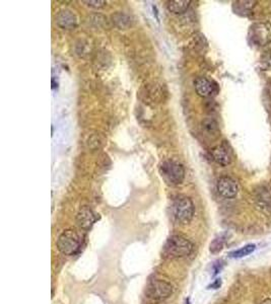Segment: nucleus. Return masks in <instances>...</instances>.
Returning a JSON list of instances; mask_svg holds the SVG:
<instances>
[{"instance_id":"obj_10","label":"nucleus","mask_w":271,"mask_h":304,"mask_svg":"<svg viewBox=\"0 0 271 304\" xmlns=\"http://www.w3.org/2000/svg\"><path fill=\"white\" fill-rule=\"evenodd\" d=\"M95 220L94 213L88 207H83L76 216V222L83 229H90Z\"/></svg>"},{"instance_id":"obj_7","label":"nucleus","mask_w":271,"mask_h":304,"mask_svg":"<svg viewBox=\"0 0 271 304\" xmlns=\"http://www.w3.org/2000/svg\"><path fill=\"white\" fill-rule=\"evenodd\" d=\"M218 192L221 196L226 199L235 198L239 193L238 182L230 177H222L217 184Z\"/></svg>"},{"instance_id":"obj_3","label":"nucleus","mask_w":271,"mask_h":304,"mask_svg":"<svg viewBox=\"0 0 271 304\" xmlns=\"http://www.w3.org/2000/svg\"><path fill=\"white\" fill-rule=\"evenodd\" d=\"M160 174L167 184L177 186L182 184L185 179V168L179 161L168 159L160 165Z\"/></svg>"},{"instance_id":"obj_6","label":"nucleus","mask_w":271,"mask_h":304,"mask_svg":"<svg viewBox=\"0 0 271 304\" xmlns=\"http://www.w3.org/2000/svg\"><path fill=\"white\" fill-rule=\"evenodd\" d=\"M249 38L256 46L264 47L269 45L271 43V24L267 22L254 23L250 28Z\"/></svg>"},{"instance_id":"obj_11","label":"nucleus","mask_w":271,"mask_h":304,"mask_svg":"<svg viewBox=\"0 0 271 304\" xmlns=\"http://www.w3.org/2000/svg\"><path fill=\"white\" fill-rule=\"evenodd\" d=\"M56 22L58 26L63 28V29H74L77 25V20L75 14L71 10H62L58 13L56 17Z\"/></svg>"},{"instance_id":"obj_5","label":"nucleus","mask_w":271,"mask_h":304,"mask_svg":"<svg viewBox=\"0 0 271 304\" xmlns=\"http://www.w3.org/2000/svg\"><path fill=\"white\" fill-rule=\"evenodd\" d=\"M195 207L188 197H179L173 203V214L176 220L182 224L189 223L194 216Z\"/></svg>"},{"instance_id":"obj_19","label":"nucleus","mask_w":271,"mask_h":304,"mask_svg":"<svg viewBox=\"0 0 271 304\" xmlns=\"http://www.w3.org/2000/svg\"><path fill=\"white\" fill-rule=\"evenodd\" d=\"M269 97L271 99V86H270V89H269Z\"/></svg>"},{"instance_id":"obj_13","label":"nucleus","mask_w":271,"mask_h":304,"mask_svg":"<svg viewBox=\"0 0 271 304\" xmlns=\"http://www.w3.org/2000/svg\"><path fill=\"white\" fill-rule=\"evenodd\" d=\"M202 129L204 133H206V135L216 138L220 134V127L219 124L216 120L214 119H205L202 123Z\"/></svg>"},{"instance_id":"obj_15","label":"nucleus","mask_w":271,"mask_h":304,"mask_svg":"<svg viewBox=\"0 0 271 304\" xmlns=\"http://www.w3.org/2000/svg\"><path fill=\"white\" fill-rule=\"evenodd\" d=\"M260 66L262 70H271V50L265 51L260 57Z\"/></svg>"},{"instance_id":"obj_16","label":"nucleus","mask_w":271,"mask_h":304,"mask_svg":"<svg viewBox=\"0 0 271 304\" xmlns=\"http://www.w3.org/2000/svg\"><path fill=\"white\" fill-rule=\"evenodd\" d=\"M223 250V242L220 239H216L214 242L210 244V252L211 253H219Z\"/></svg>"},{"instance_id":"obj_1","label":"nucleus","mask_w":271,"mask_h":304,"mask_svg":"<svg viewBox=\"0 0 271 304\" xmlns=\"http://www.w3.org/2000/svg\"><path fill=\"white\" fill-rule=\"evenodd\" d=\"M194 250V245L182 235L171 236L163 249V256L169 260L182 259L190 256Z\"/></svg>"},{"instance_id":"obj_18","label":"nucleus","mask_w":271,"mask_h":304,"mask_svg":"<svg viewBox=\"0 0 271 304\" xmlns=\"http://www.w3.org/2000/svg\"><path fill=\"white\" fill-rule=\"evenodd\" d=\"M261 304H271V298H267L265 299Z\"/></svg>"},{"instance_id":"obj_4","label":"nucleus","mask_w":271,"mask_h":304,"mask_svg":"<svg viewBox=\"0 0 271 304\" xmlns=\"http://www.w3.org/2000/svg\"><path fill=\"white\" fill-rule=\"evenodd\" d=\"M173 293L172 285L164 280H153L146 287L145 296L151 303H161L168 299Z\"/></svg>"},{"instance_id":"obj_9","label":"nucleus","mask_w":271,"mask_h":304,"mask_svg":"<svg viewBox=\"0 0 271 304\" xmlns=\"http://www.w3.org/2000/svg\"><path fill=\"white\" fill-rule=\"evenodd\" d=\"M194 86L198 96L202 98H210L217 92V84L206 77H198L194 82Z\"/></svg>"},{"instance_id":"obj_17","label":"nucleus","mask_w":271,"mask_h":304,"mask_svg":"<svg viewBox=\"0 0 271 304\" xmlns=\"http://www.w3.org/2000/svg\"><path fill=\"white\" fill-rule=\"evenodd\" d=\"M84 2L88 3L89 6L94 8H101L106 4V1H84Z\"/></svg>"},{"instance_id":"obj_14","label":"nucleus","mask_w":271,"mask_h":304,"mask_svg":"<svg viewBox=\"0 0 271 304\" xmlns=\"http://www.w3.org/2000/svg\"><path fill=\"white\" fill-rule=\"evenodd\" d=\"M256 249V245L255 244H247L245 246H243V248H241L240 250H237L235 252H231L229 254V257L230 258H234V259H240V258H244L250 254H252Z\"/></svg>"},{"instance_id":"obj_12","label":"nucleus","mask_w":271,"mask_h":304,"mask_svg":"<svg viewBox=\"0 0 271 304\" xmlns=\"http://www.w3.org/2000/svg\"><path fill=\"white\" fill-rule=\"evenodd\" d=\"M190 3V0H174V1L168 2V9L172 13L180 14L188 9Z\"/></svg>"},{"instance_id":"obj_2","label":"nucleus","mask_w":271,"mask_h":304,"mask_svg":"<svg viewBox=\"0 0 271 304\" xmlns=\"http://www.w3.org/2000/svg\"><path fill=\"white\" fill-rule=\"evenodd\" d=\"M84 236L75 229L63 231L57 239V248L65 256H73L79 252L83 245Z\"/></svg>"},{"instance_id":"obj_8","label":"nucleus","mask_w":271,"mask_h":304,"mask_svg":"<svg viewBox=\"0 0 271 304\" xmlns=\"http://www.w3.org/2000/svg\"><path fill=\"white\" fill-rule=\"evenodd\" d=\"M212 157H214L215 161L219 163L222 166H226L231 163L233 160V155H231V150L226 142L216 146L211 151Z\"/></svg>"}]
</instances>
